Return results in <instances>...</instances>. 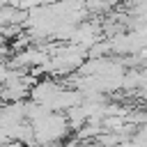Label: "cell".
Returning a JSON list of instances; mask_svg holds the SVG:
<instances>
[{
	"label": "cell",
	"instance_id": "obj_1",
	"mask_svg": "<svg viewBox=\"0 0 147 147\" xmlns=\"http://www.w3.org/2000/svg\"><path fill=\"white\" fill-rule=\"evenodd\" d=\"M32 131H34V142L39 145H53L60 142L67 131H69V122L64 115H55L53 110L44 113L41 117H37L32 122Z\"/></svg>",
	"mask_w": 147,
	"mask_h": 147
},
{
	"label": "cell",
	"instance_id": "obj_2",
	"mask_svg": "<svg viewBox=\"0 0 147 147\" xmlns=\"http://www.w3.org/2000/svg\"><path fill=\"white\" fill-rule=\"evenodd\" d=\"M9 71H11V69H9L7 64H0V85H2L5 80H7V76H9Z\"/></svg>",
	"mask_w": 147,
	"mask_h": 147
}]
</instances>
